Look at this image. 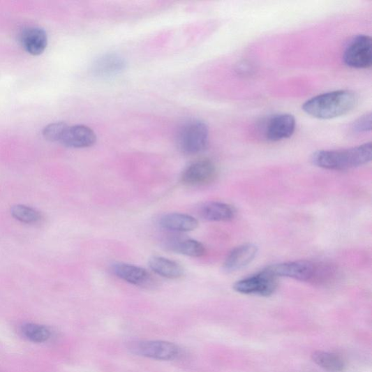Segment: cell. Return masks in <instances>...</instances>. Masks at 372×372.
<instances>
[{
  "mask_svg": "<svg viewBox=\"0 0 372 372\" xmlns=\"http://www.w3.org/2000/svg\"><path fill=\"white\" fill-rule=\"evenodd\" d=\"M10 214L15 220L26 224L38 223L43 219L38 210L24 204H15L11 207Z\"/></svg>",
  "mask_w": 372,
  "mask_h": 372,
  "instance_id": "44dd1931",
  "label": "cell"
},
{
  "mask_svg": "<svg viewBox=\"0 0 372 372\" xmlns=\"http://www.w3.org/2000/svg\"><path fill=\"white\" fill-rule=\"evenodd\" d=\"M21 44L24 49L33 56H39L47 46L46 31L40 27L26 28L21 34Z\"/></svg>",
  "mask_w": 372,
  "mask_h": 372,
  "instance_id": "5bb4252c",
  "label": "cell"
},
{
  "mask_svg": "<svg viewBox=\"0 0 372 372\" xmlns=\"http://www.w3.org/2000/svg\"><path fill=\"white\" fill-rule=\"evenodd\" d=\"M267 269L276 277H287L300 281L325 283L333 279L335 270L327 263L297 260L271 265Z\"/></svg>",
  "mask_w": 372,
  "mask_h": 372,
  "instance_id": "3957f363",
  "label": "cell"
},
{
  "mask_svg": "<svg viewBox=\"0 0 372 372\" xmlns=\"http://www.w3.org/2000/svg\"><path fill=\"white\" fill-rule=\"evenodd\" d=\"M159 225L167 231L173 232H188L197 229L198 221L191 216L182 214H169L159 220Z\"/></svg>",
  "mask_w": 372,
  "mask_h": 372,
  "instance_id": "9a60e30c",
  "label": "cell"
},
{
  "mask_svg": "<svg viewBox=\"0 0 372 372\" xmlns=\"http://www.w3.org/2000/svg\"><path fill=\"white\" fill-rule=\"evenodd\" d=\"M371 38L361 34L354 38L347 46L343 55L346 66L357 69H366L372 64Z\"/></svg>",
  "mask_w": 372,
  "mask_h": 372,
  "instance_id": "52a82bcc",
  "label": "cell"
},
{
  "mask_svg": "<svg viewBox=\"0 0 372 372\" xmlns=\"http://www.w3.org/2000/svg\"><path fill=\"white\" fill-rule=\"evenodd\" d=\"M312 360L329 372H342L345 368L342 359L329 352L315 351L312 354Z\"/></svg>",
  "mask_w": 372,
  "mask_h": 372,
  "instance_id": "d6986e66",
  "label": "cell"
},
{
  "mask_svg": "<svg viewBox=\"0 0 372 372\" xmlns=\"http://www.w3.org/2000/svg\"><path fill=\"white\" fill-rule=\"evenodd\" d=\"M371 144L339 150L318 151L312 156L314 165L330 170L357 168L371 161Z\"/></svg>",
  "mask_w": 372,
  "mask_h": 372,
  "instance_id": "7a4b0ae2",
  "label": "cell"
},
{
  "mask_svg": "<svg viewBox=\"0 0 372 372\" xmlns=\"http://www.w3.org/2000/svg\"><path fill=\"white\" fill-rule=\"evenodd\" d=\"M359 97L348 90L336 91L315 96L303 105L308 115L320 119H331L344 116L356 108Z\"/></svg>",
  "mask_w": 372,
  "mask_h": 372,
  "instance_id": "6da1fadb",
  "label": "cell"
},
{
  "mask_svg": "<svg viewBox=\"0 0 372 372\" xmlns=\"http://www.w3.org/2000/svg\"><path fill=\"white\" fill-rule=\"evenodd\" d=\"M237 214V211L232 205L212 202L204 204L201 209L202 217L211 222H226L233 220Z\"/></svg>",
  "mask_w": 372,
  "mask_h": 372,
  "instance_id": "2e32d148",
  "label": "cell"
},
{
  "mask_svg": "<svg viewBox=\"0 0 372 372\" xmlns=\"http://www.w3.org/2000/svg\"><path fill=\"white\" fill-rule=\"evenodd\" d=\"M149 267L156 274L169 279H178L184 274V270L179 263L164 257L151 258Z\"/></svg>",
  "mask_w": 372,
  "mask_h": 372,
  "instance_id": "e0dca14e",
  "label": "cell"
},
{
  "mask_svg": "<svg viewBox=\"0 0 372 372\" xmlns=\"http://www.w3.org/2000/svg\"><path fill=\"white\" fill-rule=\"evenodd\" d=\"M209 142V129L200 120H191L184 124L177 135V145L186 155L203 151Z\"/></svg>",
  "mask_w": 372,
  "mask_h": 372,
  "instance_id": "277c9868",
  "label": "cell"
},
{
  "mask_svg": "<svg viewBox=\"0 0 372 372\" xmlns=\"http://www.w3.org/2000/svg\"><path fill=\"white\" fill-rule=\"evenodd\" d=\"M68 127L64 122L50 124L43 131V137L51 142H60Z\"/></svg>",
  "mask_w": 372,
  "mask_h": 372,
  "instance_id": "7402d4cb",
  "label": "cell"
},
{
  "mask_svg": "<svg viewBox=\"0 0 372 372\" xmlns=\"http://www.w3.org/2000/svg\"><path fill=\"white\" fill-rule=\"evenodd\" d=\"M129 350L135 355L159 361L178 358L181 349L174 343L161 341H137L130 344Z\"/></svg>",
  "mask_w": 372,
  "mask_h": 372,
  "instance_id": "8992f818",
  "label": "cell"
},
{
  "mask_svg": "<svg viewBox=\"0 0 372 372\" xmlns=\"http://www.w3.org/2000/svg\"><path fill=\"white\" fill-rule=\"evenodd\" d=\"M126 61L121 57L105 54L95 61L92 67L94 76L100 78H110L121 74L126 68Z\"/></svg>",
  "mask_w": 372,
  "mask_h": 372,
  "instance_id": "7c38bea8",
  "label": "cell"
},
{
  "mask_svg": "<svg viewBox=\"0 0 372 372\" xmlns=\"http://www.w3.org/2000/svg\"><path fill=\"white\" fill-rule=\"evenodd\" d=\"M296 120L289 114H280L271 117L265 124L264 135L267 140L277 142L290 138L295 133Z\"/></svg>",
  "mask_w": 372,
  "mask_h": 372,
  "instance_id": "9c48e42d",
  "label": "cell"
},
{
  "mask_svg": "<svg viewBox=\"0 0 372 372\" xmlns=\"http://www.w3.org/2000/svg\"><path fill=\"white\" fill-rule=\"evenodd\" d=\"M217 173V168L214 163L209 159H201L191 163L184 170L181 182L191 187L206 186L216 180Z\"/></svg>",
  "mask_w": 372,
  "mask_h": 372,
  "instance_id": "ba28073f",
  "label": "cell"
},
{
  "mask_svg": "<svg viewBox=\"0 0 372 372\" xmlns=\"http://www.w3.org/2000/svg\"><path fill=\"white\" fill-rule=\"evenodd\" d=\"M112 271L120 279L138 287L147 286L152 280L151 274L146 269L135 265L116 263L112 267Z\"/></svg>",
  "mask_w": 372,
  "mask_h": 372,
  "instance_id": "4fadbf2b",
  "label": "cell"
},
{
  "mask_svg": "<svg viewBox=\"0 0 372 372\" xmlns=\"http://www.w3.org/2000/svg\"><path fill=\"white\" fill-rule=\"evenodd\" d=\"M21 333L27 340L35 343H45L51 336V332L47 327L34 323L23 325L21 327Z\"/></svg>",
  "mask_w": 372,
  "mask_h": 372,
  "instance_id": "ffe728a7",
  "label": "cell"
},
{
  "mask_svg": "<svg viewBox=\"0 0 372 372\" xmlns=\"http://www.w3.org/2000/svg\"><path fill=\"white\" fill-rule=\"evenodd\" d=\"M352 130L356 133H364L371 131V113L366 114L362 116L357 120L354 121L352 126Z\"/></svg>",
  "mask_w": 372,
  "mask_h": 372,
  "instance_id": "603a6c76",
  "label": "cell"
},
{
  "mask_svg": "<svg viewBox=\"0 0 372 372\" xmlns=\"http://www.w3.org/2000/svg\"><path fill=\"white\" fill-rule=\"evenodd\" d=\"M277 287V277L265 269L257 274L237 281L234 290L244 295L269 297L276 292Z\"/></svg>",
  "mask_w": 372,
  "mask_h": 372,
  "instance_id": "5b68a950",
  "label": "cell"
},
{
  "mask_svg": "<svg viewBox=\"0 0 372 372\" xmlns=\"http://www.w3.org/2000/svg\"><path fill=\"white\" fill-rule=\"evenodd\" d=\"M97 140L95 132L85 126L68 127L60 143L66 147L84 149L94 146Z\"/></svg>",
  "mask_w": 372,
  "mask_h": 372,
  "instance_id": "8fae6325",
  "label": "cell"
},
{
  "mask_svg": "<svg viewBox=\"0 0 372 372\" xmlns=\"http://www.w3.org/2000/svg\"><path fill=\"white\" fill-rule=\"evenodd\" d=\"M169 249L183 255L200 258L205 255V246L200 241L191 239H174L168 244Z\"/></svg>",
  "mask_w": 372,
  "mask_h": 372,
  "instance_id": "ac0fdd59",
  "label": "cell"
},
{
  "mask_svg": "<svg viewBox=\"0 0 372 372\" xmlns=\"http://www.w3.org/2000/svg\"><path fill=\"white\" fill-rule=\"evenodd\" d=\"M258 253V247L254 244H245L237 246L227 256L223 269L227 273L241 270L251 264Z\"/></svg>",
  "mask_w": 372,
  "mask_h": 372,
  "instance_id": "30bf717a",
  "label": "cell"
}]
</instances>
